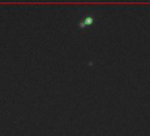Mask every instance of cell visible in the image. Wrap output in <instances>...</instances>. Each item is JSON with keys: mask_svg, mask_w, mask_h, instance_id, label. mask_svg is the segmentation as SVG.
<instances>
[{"mask_svg": "<svg viewBox=\"0 0 150 136\" xmlns=\"http://www.w3.org/2000/svg\"><path fill=\"white\" fill-rule=\"evenodd\" d=\"M95 21H96V17L94 14L84 15L79 22V28L81 29H84L85 28H88L91 26L92 24H94Z\"/></svg>", "mask_w": 150, "mask_h": 136, "instance_id": "obj_1", "label": "cell"}]
</instances>
